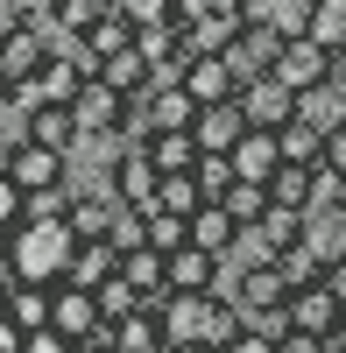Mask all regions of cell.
<instances>
[{
	"mask_svg": "<svg viewBox=\"0 0 346 353\" xmlns=\"http://www.w3.org/2000/svg\"><path fill=\"white\" fill-rule=\"evenodd\" d=\"M0 318H8L14 332H43V325H50V290H36V283H8Z\"/></svg>",
	"mask_w": 346,
	"mask_h": 353,
	"instance_id": "obj_22",
	"label": "cell"
},
{
	"mask_svg": "<svg viewBox=\"0 0 346 353\" xmlns=\"http://www.w3.org/2000/svg\"><path fill=\"white\" fill-rule=\"evenodd\" d=\"M276 85H290V92H311V85H325L332 78V57L318 50V43H304V36H290L283 43V57H276V71H269Z\"/></svg>",
	"mask_w": 346,
	"mask_h": 353,
	"instance_id": "obj_11",
	"label": "cell"
},
{
	"mask_svg": "<svg viewBox=\"0 0 346 353\" xmlns=\"http://www.w3.org/2000/svg\"><path fill=\"white\" fill-rule=\"evenodd\" d=\"M113 269H121V254H113L106 241H85V248L71 254V276H64V283H71V290H99Z\"/></svg>",
	"mask_w": 346,
	"mask_h": 353,
	"instance_id": "obj_26",
	"label": "cell"
},
{
	"mask_svg": "<svg viewBox=\"0 0 346 353\" xmlns=\"http://www.w3.org/2000/svg\"><path fill=\"white\" fill-rule=\"evenodd\" d=\"M0 297H8V283H0Z\"/></svg>",
	"mask_w": 346,
	"mask_h": 353,
	"instance_id": "obj_52",
	"label": "cell"
},
{
	"mask_svg": "<svg viewBox=\"0 0 346 353\" xmlns=\"http://www.w3.org/2000/svg\"><path fill=\"white\" fill-rule=\"evenodd\" d=\"M21 134H28V141H43V149H57L64 163L85 149V134H78V121H71V106H36V113H21Z\"/></svg>",
	"mask_w": 346,
	"mask_h": 353,
	"instance_id": "obj_15",
	"label": "cell"
},
{
	"mask_svg": "<svg viewBox=\"0 0 346 353\" xmlns=\"http://www.w3.org/2000/svg\"><path fill=\"white\" fill-rule=\"evenodd\" d=\"M106 339H113V353H170V339H163V318L141 304L134 318H121V325H106Z\"/></svg>",
	"mask_w": 346,
	"mask_h": 353,
	"instance_id": "obj_21",
	"label": "cell"
},
{
	"mask_svg": "<svg viewBox=\"0 0 346 353\" xmlns=\"http://www.w3.org/2000/svg\"><path fill=\"white\" fill-rule=\"evenodd\" d=\"M121 276H128V283L141 290V304L170 290V283H163V254H156V248H134V254H121Z\"/></svg>",
	"mask_w": 346,
	"mask_h": 353,
	"instance_id": "obj_31",
	"label": "cell"
},
{
	"mask_svg": "<svg viewBox=\"0 0 346 353\" xmlns=\"http://www.w3.org/2000/svg\"><path fill=\"white\" fill-rule=\"evenodd\" d=\"M241 332H247V311H241L234 297H205V346H219V353H226Z\"/></svg>",
	"mask_w": 346,
	"mask_h": 353,
	"instance_id": "obj_29",
	"label": "cell"
},
{
	"mask_svg": "<svg viewBox=\"0 0 346 353\" xmlns=\"http://www.w3.org/2000/svg\"><path fill=\"white\" fill-rule=\"evenodd\" d=\"M276 156L297 163V170H318V163H325V134L304 128V121H290V128H276Z\"/></svg>",
	"mask_w": 346,
	"mask_h": 353,
	"instance_id": "obj_25",
	"label": "cell"
},
{
	"mask_svg": "<svg viewBox=\"0 0 346 353\" xmlns=\"http://www.w3.org/2000/svg\"><path fill=\"white\" fill-rule=\"evenodd\" d=\"M226 353H276V339H269V332H254V325H247V332H241L234 346H226Z\"/></svg>",
	"mask_w": 346,
	"mask_h": 353,
	"instance_id": "obj_44",
	"label": "cell"
},
{
	"mask_svg": "<svg viewBox=\"0 0 346 353\" xmlns=\"http://www.w3.org/2000/svg\"><path fill=\"white\" fill-rule=\"evenodd\" d=\"M149 311L163 318V339L170 346H198V339H205V297H177V290H163V297H149Z\"/></svg>",
	"mask_w": 346,
	"mask_h": 353,
	"instance_id": "obj_13",
	"label": "cell"
},
{
	"mask_svg": "<svg viewBox=\"0 0 346 353\" xmlns=\"http://www.w3.org/2000/svg\"><path fill=\"white\" fill-rule=\"evenodd\" d=\"M325 290H332V297L346 304V254H339V261H325Z\"/></svg>",
	"mask_w": 346,
	"mask_h": 353,
	"instance_id": "obj_45",
	"label": "cell"
},
{
	"mask_svg": "<svg viewBox=\"0 0 346 353\" xmlns=\"http://www.w3.org/2000/svg\"><path fill=\"white\" fill-rule=\"evenodd\" d=\"M297 36L318 43L325 57H339L346 50V0H304L297 8Z\"/></svg>",
	"mask_w": 346,
	"mask_h": 353,
	"instance_id": "obj_17",
	"label": "cell"
},
{
	"mask_svg": "<svg viewBox=\"0 0 346 353\" xmlns=\"http://www.w3.org/2000/svg\"><path fill=\"white\" fill-rule=\"evenodd\" d=\"M121 113H128V99L113 92V85H99V78H85V85H78V99H71L78 134H85V141H99V149H113V134H121Z\"/></svg>",
	"mask_w": 346,
	"mask_h": 353,
	"instance_id": "obj_5",
	"label": "cell"
},
{
	"mask_svg": "<svg viewBox=\"0 0 346 353\" xmlns=\"http://www.w3.org/2000/svg\"><path fill=\"white\" fill-rule=\"evenodd\" d=\"M325 170H332V176H346V121H339V128H325Z\"/></svg>",
	"mask_w": 346,
	"mask_h": 353,
	"instance_id": "obj_42",
	"label": "cell"
},
{
	"mask_svg": "<svg viewBox=\"0 0 346 353\" xmlns=\"http://www.w3.org/2000/svg\"><path fill=\"white\" fill-rule=\"evenodd\" d=\"M71 254H78V241H71L64 219H21V226L8 233V276H14V283L57 290V283L71 276Z\"/></svg>",
	"mask_w": 346,
	"mask_h": 353,
	"instance_id": "obj_1",
	"label": "cell"
},
{
	"mask_svg": "<svg viewBox=\"0 0 346 353\" xmlns=\"http://www.w3.org/2000/svg\"><path fill=\"white\" fill-rule=\"evenodd\" d=\"M0 353H21V332L8 325V318H0Z\"/></svg>",
	"mask_w": 346,
	"mask_h": 353,
	"instance_id": "obj_47",
	"label": "cell"
},
{
	"mask_svg": "<svg viewBox=\"0 0 346 353\" xmlns=\"http://www.w3.org/2000/svg\"><path fill=\"white\" fill-rule=\"evenodd\" d=\"M92 78H99V85H113L121 99H134V92H149V57H141V50L128 43V50H113V57H106V64H99Z\"/></svg>",
	"mask_w": 346,
	"mask_h": 353,
	"instance_id": "obj_23",
	"label": "cell"
},
{
	"mask_svg": "<svg viewBox=\"0 0 346 353\" xmlns=\"http://www.w3.org/2000/svg\"><path fill=\"white\" fill-rule=\"evenodd\" d=\"M219 212L234 219V226H254V219L269 212V184H241V176H234V184H226V198H219Z\"/></svg>",
	"mask_w": 346,
	"mask_h": 353,
	"instance_id": "obj_30",
	"label": "cell"
},
{
	"mask_svg": "<svg viewBox=\"0 0 346 353\" xmlns=\"http://www.w3.org/2000/svg\"><path fill=\"white\" fill-rule=\"evenodd\" d=\"M71 353H113V339H106V332H92V339H78Z\"/></svg>",
	"mask_w": 346,
	"mask_h": 353,
	"instance_id": "obj_46",
	"label": "cell"
},
{
	"mask_svg": "<svg viewBox=\"0 0 346 353\" xmlns=\"http://www.w3.org/2000/svg\"><path fill=\"white\" fill-rule=\"evenodd\" d=\"M226 163H234V176H241V184H269V176H276V134H262V128H247L241 141H234V156H226Z\"/></svg>",
	"mask_w": 346,
	"mask_h": 353,
	"instance_id": "obj_19",
	"label": "cell"
},
{
	"mask_svg": "<svg viewBox=\"0 0 346 353\" xmlns=\"http://www.w3.org/2000/svg\"><path fill=\"white\" fill-rule=\"evenodd\" d=\"M276 353H325V339H311V332H283Z\"/></svg>",
	"mask_w": 346,
	"mask_h": 353,
	"instance_id": "obj_43",
	"label": "cell"
},
{
	"mask_svg": "<svg viewBox=\"0 0 346 353\" xmlns=\"http://www.w3.org/2000/svg\"><path fill=\"white\" fill-rule=\"evenodd\" d=\"M0 170H8L21 191H71V163L57 149H43V141H28V134H14L8 149H0Z\"/></svg>",
	"mask_w": 346,
	"mask_h": 353,
	"instance_id": "obj_4",
	"label": "cell"
},
{
	"mask_svg": "<svg viewBox=\"0 0 346 353\" xmlns=\"http://www.w3.org/2000/svg\"><path fill=\"white\" fill-rule=\"evenodd\" d=\"M234 241H241V226L226 219L219 205H198V212H191V248H205V254L226 261V248H234Z\"/></svg>",
	"mask_w": 346,
	"mask_h": 353,
	"instance_id": "obj_24",
	"label": "cell"
},
{
	"mask_svg": "<svg viewBox=\"0 0 346 353\" xmlns=\"http://www.w3.org/2000/svg\"><path fill=\"white\" fill-rule=\"evenodd\" d=\"M247 134L241 121V99H219V106H198V121H191V141H198V156H234V141Z\"/></svg>",
	"mask_w": 346,
	"mask_h": 353,
	"instance_id": "obj_10",
	"label": "cell"
},
{
	"mask_svg": "<svg viewBox=\"0 0 346 353\" xmlns=\"http://www.w3.org/2000/svg\"><path fill=\"white\" fill-rule=\"evenodd\" d=\"M21 353H71V339L43 325V332H21Z\"/></svg>",
	"mask_w": 346,
	"mask_h": 353,
	"instance_id": "obj_41",
	"label": "cell"
},
{
	"mask_svg": "<svg viewBox=\"0 0 346 353\" xmlns=\"http://www.w3.org/2000/svg\"><path fill=\"white\" fill-rule=\"evenodd\" d=\"M332 346L346 353V304H339V325H332Z\"/></svg>",
	"mask_w": 346,
	"mask_h": 353,
	"instance_id": "obj_48",
	"label": "cell"
},
{
	"mask_svg": "<svg viewBox=\"0 0 346 353\" xmlns=\"http://www.w3.org/2000/svg\"><path fill=\"white\" fill-rule=\"evenodd\" d=\"M339 325V297L325 283H311V290H290V332H311V339H332Z\"/></svg>",
	"mask_w": 346,
	"mask_h": 353,
	"instance_id": "obj_18",
	"label": "cell"
},
{
	"mask_svg": "<svg viewBox=\"0 0 346 353\" xmlns=\"http://www.w3.org/2000/svg\"><path fill=\"white\" fill-rule=\"evenodd\" d=\"M191 121H198V106L184 85H149V128L156 134H191Z\"/></svg>",
	"mask_w": 346,
	"mask_h": 353,
	"instance_id": "obj_20",
	"label": "cell"
},
{
	"mask_svg": "<svg viewBox=\"0 0 346 353\" xmlns=\"http://www.w3.org/2000/svg\"><path fill=\"white\" fill-rule=\"evenodd\" d=\"M134 28H177V0H113Z\"/></svg>",
	"mask_w": 346,
	"mask_h": 353,
	"instance_id": "obj_38",
	"label": "cell"
},
{
	"mask_svg": "<svg viewBox=\"0 0 346 353\" xmlns=\"http://www.w3.org/2000/svg\"><path fill=\"white\" fill-rule=\"evenodd\" d=\"M241 121L262 128V134L290 128V121H297V92H290V85H276V78H247V85H241Z\"/></svg>",
	"mask_w": 346,
	"mask_h": 353,
	"instance_id": "obj_6",
	"label": "cell"
},
{
	"mask_svg": "<svg viewBox=\"0 0 346 353\" xmlns=\"http://www.w3.org/2000/svg\"><path fill=\"white\" fill-rule=\"evenodd\" d=\"M297 121L318 128V134L339 128V121H346V92H332V85H311V92H297Z\"/></svg>",
	"mask_w": 346,
	"mask_h": 353,
	"instance_id": "obj_27",
	"label": "cell"
},
{
	"mask_svg": "<svg viewBox=\"0 0 346 353\" xmlns=\"http://www.w3.org/2000/svg\"><path fill=\"white\" fill-rule=\"evenodd\" d=\"M339 212H346V176H339Z\"/></svg>",
	"mask_w": 346,
	"mask_h": 353,
	"instance_id": "obj_51",
	"label": "cell"
},
{
	"mask_svg": "<svg viewBox=\"0 0 346 353\" xmlns=\"http://www.w3.org/2000/svg\"><path fill=\"white\" fill-rule=\"evenodd\" d=\"M128 43H134V21H128L121 8H106V14H92V21L78 28V57H85V64H92V71L106 64L113 50H128Z\"/></svg>",
	"mask_w": 346,
	"mask_h": 353,
	"instance_id": "obj_16",
	"label": "cell"
},
{
	"mask_svg": "<svg viewBox=\"0 0 346 353\" xmlns=\"http://www.w3.org/2000/svg\"><path fill=\"white\" fill-rule=\"evenodd\" d=\"M170 353H219V346H205V339H198V346H170Z\"/></svg>",
	"mask_w": 346,
	"mask_h": 353,
	"instance_id": "obj_50",
	"label": "cell"
},
{
	"mask_svg": "<svg viewBox=\"0 0 346 353\" xmlns=\"http://www.w3.org/2000/svg\"><path fill=\"white\" fill-rule=\"evenodd\" d=\"M92 297H99V318H106V325H121V318H134V311H141V290H134L121 269H113V276L92 290Z\"/></svg>",
	"mask_w": 346,
	"mask_h": 353,
	"instance_id": "obj_32",
	"label": "cell"
},
{
	"mask_svg": "<svg viewBox=\"0 0 346 353\" xmlns=\"http://www.w3.org/2000/svg\"><path fill=\"white\" fill-rule=\"evenodd\" d=\"M276 269H283V283H290V290H311V283H325V261L311 254L304 241H297V248H283V254H276Z\"/></svg>",
	"mask_w": 346,
	"mask_h": 353,
	"instance_id": "obj_35",
	"label": "cell"
},
{
	"mask_svg": "<svg viewBox=\"0 0 346 353\" xmlns=\"http://www.w3.org/2000/svg\"><path fill=\"white\" fill-rule=\"evenodd\" d=\"M254 241H262V248H269V261H276L283 248H297V241H304V219H297V212H276V205H269V212L254 219Z\"/></svg>",
	"mask_w": 346,
	"mask_h": 353,
	"instance_id": "obj_33",
	"label": "cell"
},
{
	"mask_svg": "<svg viewBox=\"0 0 346 353\" xmlns=\"http://www.w3.org/2000/svg\"><path fill=\"white\" fill-rule=\"evenodd\" d=\"M0 283H14V276H8V233H0Z\"/></svg>",
	"mask_w": 346,
	"mask_h": 353,
	"instance_id": "obj_49",
	"label": "cell"
},
{
	"mask_svg": "<svg viewBox=\"0 0 346 353\" xmlns=\"http://www.w3.org/2000/svg\"><path fill=\"white\" fill-rule=\"evenodd\" d=\"M141 219H149V248H156V254H170V248H184V241H191V219L163 212V205H149Z\"/></svg>",
	"mask_w": 346,
	"mask_h": 353,
	"instance_id": "obj_37",
	"label": "cell"
},
{
	"mask_svg": "<svg viewBox=\"0 0 346 353\" xmlns=\"http://www.w3.org/2000/svg\"><path fill=\"white\" fill-rule=\"evenodd\" d=\"M198 191H205V205H219L226 198V184H234V163H226V156H198Z\"/></svg>",
	"mask_w": 346,
	"mask_h": 353,
	"instance_id": "obj_39",
	"label": "cell"
},
{
	"mask_svg": "<svg viewBox=\"0 0 346 353\" xmlns=\"http://www.w3.org/2000/svg\"><path fill=\"white\" fill-rule=\"evenodd\" d=\"M290 36H297L290 21H276V14H247L219 57H226V71L247 85V78H269V71H276V57H283V43H290Z\"/></svg>",
	"mask_w": 346,
	"mask_h": 353,
	"instance_id": "obj_2",
	"label": "cell"
},
{
	"mask_svg": "<svg viewBox=\"0 0 346 353\" xmlns=\"http://www.w3.org/2000/svg\"><path fill=\"white\" fill-rule=\"evenodd\" d=\"M106 248H113V254H134V248H149V219H141L134 205H121V212H113V226H106Z\"/></svg>",
	"mask_w": 346,
	"mask_h": 353,
	"instance_id": "obj_36",
	"label": "cell"
},
{
	"mask_svg": "<svg viewBox=\"0 0 346 353\" xmlns=\"http://www.w3.org/2000/svg\"><path fill=\"white\" fill-rule=\"evenodd\" d=\"M113 212H121V198H113V191H71V198H64V226H71L78 248H85V241H106Z\"/></svg>",
	"mask_w": 346,
	"mask_h": 353,
	"instance_id": "obj_12",
	"label": "cell"
},
{
	"mask_svg": "<svg viewBox=\"0 0 346 353\" xmlns=\"http://www.w3.org/2000/svg\"><path fill=\"white\" fill-rule=\"evenodd\" d=\"M156 205H163V212H177V219H191L198 205H205V191H198L191 170H184V176H156Z\"/></svg>",
	"mask_w": 346,
	"mask_h": 353,
	"instance_id": "obj_34",
	"label": "cell"
},
{
	"mask_svg": "<svg viewBox=\"0 0 346 353\" xmlns=\"http://www.w3.org/2000/svg\"><path fill=\"white\" fill-rule=\"evenodd\" d=\"M57 43H64V36H57L50 21H21V28H8V36H0V92L14 99L21 85L50 64V50H57Z\"/></svg>",
	"mask_w": 346,
	"mask_h": 353,
	"instance_id": "obj_3",
	"label": "cell"
},
{
	"mask_svg": "<svg viewBox=\"0 0 346 353\" xmlns=\"http://www.w3.org/2000/svg\"><path fill=\"white\" fill-rule=\"evenodd\" d=\"M163 283L177 290V297H212L219 290V254H205V248H170L163 254Z\"/></svg>",
	"mask_w": 346,
	"mask_h": 353,
	"instance_id": "obj_8",
	"label": "cell"
},
{
	"mask_svg": "<svg viewBox=\"0 0 346 353\" xmlns=\"http://www.w3.org/2000/svg\"><path fill=\"white\" fill-rule=\"evenodd\" d=\"M149 163H156V176H184V170H198V141L191 134H149Z\"/></svg>",
	"mask_w": 346,
	"mask_h": 353,
	"instance_id": "obj_28",
	"label": "cell"
},
{
	"mask_svg": "<svg viewBox=\"0 0 346 353\" xmlns=\"http://www.w3.org/2000/svg\"><path fill=\"white\" fill-rule=\"evenodd\" d=\"M106 191L121 205H134V212H149V205H156V163H149V149H113Z\"/></svg>",
	"mask_w": 346,
	"mask_h": 353,
	"instance_id": "obj_9",
	"label": "cell"
},
{
	"mask_svg": "<svg viewBox=\"0 0 346 353\" xmlns=\"http://www.w3.org/2000/svg\"><path fill=\"white\" fill-rule=\"evenodd\" d=\"M21 219H28V191L14 184V176H8V170H0V233H14Z\"/></svg>",
	"mask_w": 346,
	"mask_h": 353,
	"instance_id": "obj_40",
	"label": "cell"
},
{
	"mask_svg": "<svg viewBox=\"0 0 346 353\" xmlns=\"http://www.w3.org/2000/svg\"><path fill=\"white\" fill-rule=\"evenodd\" d=\"M50 332H64L71 346H78V339H92V332H106V318H99V297H92V290H71V283H57V290H50Z\"/></svg>",
	"mask_w": 346,
	"mask_h": 353,
	"instance_id": "obj_7",
	"label": "cell"
},
{
	"mask_svg": "<svg viewBox=\"0 0 346 353\" xmlns=\"http://www.w3.org/2000/svg\"><path fill=\"white\" fill-rule=\"evenodd\" d=\"M177 85L191 92V106H219V99H241V78L226 71V57H191Z\"/></svg>",
	"mask_w": 346,
	"mask_h": 353,
	"instance_id": "obj_14",
	"label": "cell"
}]
</instances>
